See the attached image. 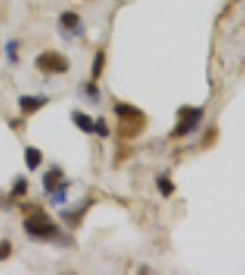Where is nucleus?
<instances>
[{"mask_svg": "<svg viewBox=\"0 0 245 275\" xmlns=\"http://www.w3.org/2000/svg\"><path fill=\"white\" fill-rule=\"evenodd\" d=\"M115 114L121 119L119 121V136L121 138H134L139 132H143L146 119L139 108L119 103V105H115Z\"/></svg>", "mask_w": 245, "mask_h": 275, "instance_id": "1", "label": "nucleus"}, {"mask_svg": "<svg viewBox=\"0 0 245 275\" xmlns=\"http://www.w3.org/2000/svg\"><path fill=\"white\" fill-rule=\"evenodd\" d=\"M24 229H26L27 235H32V237L35 238H44V240L46 238L57 237V233H59L57 226H55L44 213H35V215L29 216V218L24 222Z\"/></svg>", "mask_w": 245, "mask_h": 275, "instance_id": "2", "label": "nucleus"}, {"mask_svg": "<svg viewBox=\"0 0 245 275\" xmlns=\"http://www.w3.org/2000/svg\"><path fill=\"white\" fill-rule=\"evenodd\" d=\"M35 66L42 73H64L68 72L70 63L64 55L57 51H44L35 59Z\"/></svg>", "mask_w": 245, "mask_h": 275, "instance_id": "3", "label": "nucleus"}, {"mask_svg": "<svg viewBox=\"0 0 245 275\" xmlns=\"http://www.w3.org/2000/svg\"><path fill=\"white\" fill-rule=\"evenodd\" d=\"M179 116H181V119H179V125L176 128V136H183V134L191 132L192 128L196 127V123H198V119L201 118V110L183 108L179 112Z\"/></svg>", "mask_w": 245, "mask_h": 275, "instance_id": "4", "label": "nucleus"}, {"mask_svg": "<svg viewBox=\"0 0 245 275\" xmlns=\"http://www.w3.org/2000/svg\"><path fill=\"white\" fill-rule=\"evenodd\" d=\"M48 103V97L44 96H20L18 97V106L22 108L24 114H35L37 110Z\"/></svg>", "mask_w": 245, "mask_h": 275, "instance_id": "5", "label": "nucleus"}, {"mask_svg": "<svg viewBox=\"0 0 245 275\" xmlns=\"http://www.w3.org/2000/svg\"><path fill=\"white\" fill-rule=\"evenodd\" d=\"M60 180H63V171L59 167H53L48 173L42 176V183H44V189L48 193H53L55 189L60 185Z\"/></svg>", "mask_w": 245, "mask_h": 275, "instance_id": "6", "label": "nucleus"}, {"mask_svg": "<svg viewBox=\"0 0 245 275\" xmlns=\"http://www.w3.org/2000/svg\"><path fill=\"white\" fill-rule=\"evenodd\" d=\"M24 160H26V165L29 171H35L39 165L42 163V152L37 149V147H26L24 151Z\"/></svg>", "mask_w": 245, "mask_h": 275, "instance_id": "7", "label": "nucleus"}, {"mask_svg": "<svg viewBox=\"0 0 245 275\" xmlns=\"http://www.w3.org/2000/svg\"><path fill=\"white\" fill-rule=\"evenodd\" d=\"M73 121L81 128L82 132L91 134L94 132V119L90 118L88 114H82V112H73Z\"/></svg>", "mask_w": 245, "mask_h": 275, "instance_id": "8", "label": "nucleus"}, {"mask_svg": "<svg viewBox=\"0 0 245 275\" xmlns=\"http://www.w3.org/2000/svg\"><path fill=\"white\" fill-rule=\"evenodd\" d=\"M103 68H105V51L99 50L96 53V59H94V66H91V79L94 81L99 79V75L103 73Z\"/></svg>", "mask_w": 245, "mask_h": 275, "instance_id": "9", "label": "nucleus"}, {"mask_svg": "<svg viewBox=\"0 0 245 275\" xmlns=\"http://www.w3.org/2000/svg\"><path fill=\"white\" fill-rule=\"evenodd\" d=\"M79 15L73 13V11H66V13L60 15V24H63L64 28H68V30H73V28L79 26Z\"/></svg>", "mask_w": 245, "mask_h": 275, "instance_id": "10", "label": "nucleus"}, {"mask_svg": "<svg viewBox=\"0 0 245 275\" xmlns=\"http://www.w3.org/2000/svg\"><path fill=\"white\" fill-rule=\"evenodd\" d=\"M17 48H18V42L17 41H9L8 44H6V53H8V59H9V63H13V64L18 63Z\"/></svg>", "mask_w": 245, "mask_h": 275, "instance_id": "11", "label": "nucleus"}, {"mask_svg": "<svg viewBox=\"0 0 245 275\" xmlns=\"http://www.w3.org/2000/svg\"><path fill=\"white\" fill-rule=\"evenodd\" d=\"M27 193V182L24 178H20L18 182H15V187L11 189V197L17 198V197H26Z\"/></svg>", "mask_w": 245, "mask_h": 275, "instance_id": "12", "label": "nucleus"}, {"mask_svg": "<svg viewBox=\"0 0 245 275\" xmlns=\"http://www.w3.org/2000/svg\"><path fill=\"white\" fill-rule=\"evenodd\" d=\"M158 187H159V191H161V195H163V197H170V195L174 193V185L168 178H159L158 180Z\"/></svg>", "mask_w": 245, "mask_h": 275, "instance_id": "13", "label": "nucleus"}, {"mask_svg": "<svg viewBox=\"0 0 245 275\" xmlns=\"http://www.w3.org/2000/svg\"><path fill=\"white\" fill-rule=\"evenodd\" d=\"M13 252V246L9 240H0V261H6Z\"/></svg>", "mask_w": 245, "mask_h": 275, "instance_id": "14", "label": "nucleus"}, {"mask_svg": "<svg viewBox=\"0 0 245 275\" xmlns=\"http://www.w3.org/2000/svg\"><path fill=\"white\" fill-rule=\"evenodd\" d=\"M94 132H97L101 138H106V136H108V127H106L105 119H103V118H99V119L96 121V123H94Z\"/></svg>", "mask_w": 245, "mask_h": 275, "instance_id": "15", "label": "nucleus"}, {"mask_svg": "<svg viewBox=\"0 0 245 275\" xmlns=\"http://www.w3.org/2000/svg\"><path fill=\"white\" fill-rule=\"evenodd\" d=\"M86 92H90V96H97V87L94 85V82H90V85H86Z\"/></svg>", "mask_w": 245, "mask_h": 275, "instance_id": "16", "label": "nucleus"}, {"mask_svg": "<svg viewBox=\"0 0 245 275\" xmlns=\"http://www.w3.org/2000/svg\"><path fill=\"white\" fill-rule=\"evenodd\" d=\"M20 123H22L20 119H11V123H9V127H11V128H17V127H20Z\"/></svg>", "mask_w": 245, "mask_h": 275, "instance_id": "17", "label": "nucleus"}]
</instances>
